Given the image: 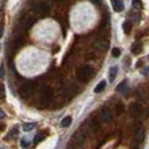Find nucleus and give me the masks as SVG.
<instances>
[{
	"mask_svg": "<svg viewBox=\"0 0 149 149\" xmlns=\"http://www.w3.org/2000/svg\"><path fill=\"white\" fill-rule=\"evenodd\" d=\"M35 91V83L33 81H27V82L22 83L19 88V95L22 99H28L29 97L33 95Z\"/></svg>",
	"mask_w": 149,
	"mask_h": 149,
	"instance_id": "nucleus-1",
	"label": "nucleus"
},
{
	"mask_svg": "<svg viewBox=\"0 0 149 149\" xmlns=\"http://www.w3.org/2000/svg\"><path fill=\"white\" fill-rule=\"evenodd\" d=\"M94 74V71H93V67L90 66V65H85L80 68V71L77 72V79L82 82H86L90 77H92Z\"/></svg>",
	"mask_w": 149,
	"mask_h": 149,
	"instance_id": "nucleus-2",
	"label": "nucleus"
},
{
	"mask_svg": "<svg viewBox=\"0 0 149 149\" xmlns=\"http://www.w3.org/2000/svg\"><path fill=\"white\" fill-rule=\"evenodd\" d=\"M109 46H110V42L104 36H99L93 42V47L100 52H105L109 48Z\"/></svg>",
	"mask_w": 149,
	"mask_h": 149,
	"instance_id": "nucleus-3",
	"label": "nucleus"
},
{
	"mask_svg": "<svg viewBox=\"0 0 149 149\" xmlns=\"http://www.w3.org/2000/svg\"><path fill=\"white\" fill-rule=\"evenodd\" d=\"M53 97V91L49 86H44L40 91V104L42 105H48L51 103Z\"/></svg>",
	"mask_w": 149,
	"mask_h": 149,
	"instance_id": "nucleus-4",
	"label": "nucleus"
},
{
	"mask_svg": "<svg viewBox=\"0 0 149 149\" xmlns=\"http://www.w3.org/2000/svg\"><path fill=\"white\" fill-rule=\"evenodd\" d=\"M35 14L37 17H45L49 14V9L47 7V5H45L43 2H39L37 3V6L35 7Z\"/></svg>",
	"mask_w": 149,
	"mask_h": 149,
	"instance_id": "nucleus-5",
	"label": "nucleus"
},
{
	"mask_svg": "<svg viewBox=\"0 0 149 149\" xmlns=\"http://www.w3.org/2000/svg\"><path fill=\"white\" fill-rule=\"evenodd\" d=\"M100 118L101 120L103 121V122H109V121H111L112 118H113V114H112L111 110L109 109V108H103L101 112H100Z\"/></svg>",
	"mask_w": 149,
	"mask_h": 149,
	"instance_id": "nucleus-6",
	"label": "nucleus"
},
{
	"mask_svg": "<svg viewBox=\"0 0 149 149\" xmlns=\"http://www.w3.org/2000/svg\"><path fill=\"white\" fill-rule=\"evenodd\" d=\"M33 22H34V19L29 15L22 16V18H20V20H19V24H20V26H22V28H28V27H30L33 25Z\"/></svg>",
	"mask_w": 149,
	"mask_h": 149,
	"instance_id": "nucleus-7",
	"label": "nucleus"
},
{
	"mask_svg": "<svg viewBox=\"0 0 149 149\" xmlns=\"http://www.w3.org/2000/svg\"><path fill=\"white\" fill-rule=\"evenodd\" d=\"M111 3H112V7L114 9V11L117 13H121L125 8V5L122 2V0H111Z\"/></svg>",
	"mask_w": 149,
	"mask_h": 149,
	"instance_id": "nucleus-8",
	"label": "nucleus"
},
{
	"mask_svg": "<svg viewBox=\"0 0 149 149\" xmlns=\"http://www.w3.org/2000/svg\"><path fill=\"white\" fill-rule=\"evenodd\" d=\"M118 75V67L117 66H111L109 70V73H108V79H109V82L112 83L114 82L116 77Z\"/></svg>",
	"mask_w": 149,
	"mask_h": 149,
	"instance_id": "nucleus-9",
	"label": "nucleus"
},
{
	"mask_svg": "<svg viewBox=\"0 0 149 149\" xmlns=\"http://www.w3.org/2000/svg\"><path fill=\"white\" fill-rule=\"evenodd\" d=\"M142 112V108L138 103H134L130 107V113L134 116V117H138L140 113Z\"/></svg>",
	"mask_w": 149,
	"mask_h": 149,
	"instance_id": "nucleus-10",
	"label": "nucleus"
},
{
	"mask_svg": "<svg viewBox=\"0 0 149 149\" xmlns=\"http://www.w3.org/2000/svg\"><path fill=\"white\" fill-rule=\"evenodd\" d=\"M143 137H145V131L141 128H138L136 131H134V139L138 142H140L143 140Z\"/></svg>",
	"mask_w": 149,
	"mask_h": 149,
	"instance_id": "nucleus-11",
	"label": "nucleus"
},
{
	"mask_svg": "<svg viewBox=\"0 0 149 149\" xmlns=\"http://www.w3.org/2000/svg\"><path fill=\"white\" fill-rule=\"evenodd\" d=\"M142 51V45L140 43H134L132 46H131V52L134 53V55H138V54H140Z\"/></svg>",
	"mask_w": 149,
	"mask_h": 149,
	"instance_id": "nucleus-12",
	"label": "nucleus"
},
{
	"mask_svg": "<svg viewBox=\"0 0 149 149\" xmlns=\"http://www.w3.org/2000/svg\"><path fill=\"white\" fill-rule=\"evenodd\" d=\"M72 117H70V116H67L65 118H63V120L61 121V127L62 128H68L71 125H72Z\"/></svg>",
	"mask_w": 149,
	"mask_h": 149,
	"instance_id": "nucleus-13",
	"label": "nucleus"
},
{
	"mask_svg": "<svg viewBox=\"0 0 149 149\" xmlns=\"http://www.w3.org/2000/svg\"><path fill=\"white\" fill-rule=\"evenodd\" d=\"M122 29H123V31L126 34H130L131 30H132V24H131V22L126 20V22L122 24Z\"/></svg>",
	"mask_w": 149,
	"mask_h": 149,
	"instance_id": "nucleus-14",
	"label": "nucleus"
},
{
	"mask_svg": "<svg viewBox=\"0 0 149 149\" xmlns=\"http://www.w3.org/2000/svg\"><path fill=\"white\" fill-rule=\"evenodd\" d=\"M105 86H107V82L105 81H101L97 84V86L94 88V92L95 93H101L102 91H104Z\"/></svg>",
	"mask_w": 149,
	"mask_h": 149,
	"instance_id": "nucleus-15",
	"label": "nucleus"
},
{
	"mask_svg": "<svg viewBox=\"0 0 149 149\" xmlns=\"http://www.w3.org/2000/svg\"><path fill=\"white\" fill-rule=\"evenodd\" d=\"M127 86H128L127 80H123V81H122V82L120 83L119 85L117 86V91H118V92H125L126 89H127Z\"/></svg>",
	"mask_w": 149,
	"mask_h": 149,
	"instance_id": "nucleus-16",
	"label": "nucleus"
},
{
	"mask_svg": "<svg viewBox=\"0 0 149 149\" xmlns=\"http://www.w3.org/2000/svg\"><path fill=\"white\" fill-rule=\"evenodd\" d=\"M36 127V125L35 123H33V122H28V123H25L24 125V127H22V129H24V131H31L34 128Z\"/></svg>",
	"mask_w": 149,
	"mask_h": 149,
	"instance_id": "nucleus-17",
	"label": "nucleus"
},
{
	"mask_svg": "<svg viewBox=\"0 0 149 149\" xmlns=\"http://www.w3.org/2000/svg\"><path fill=\"white\" fill-rule=\"evenodd\" d=\"M45 138H46L45 134H38L35 136V138H34V142H35V143H39V142H42L43 140H45Z\"/></svg>",
	"mask_w": 149,
	"mask_h": 149,
	"instance_id": "nucleus-18",
	"label": "nucleus"
},
{
	"mask_svg": "<svg viewBox=\"0 0 149 149\" xmlns=\"http://www.w3.org/2000/svg\"><path fill=\"white\" fill-rule=\"evenodd\" d=\"M132 7L134 9H140L142 7L141 0H132Z\"/></svg>",
	"mask_w": 149,
	"mask_h": 149,
	"instance_id": "nucleus-19",
	"label": "nucleus"
},
{
	"mask_svg": "<svg viewBox=\"0 0 149 149\" xmlns=\"http://www.w3.org/2000/svg\"><path fill=\"white\" fill-rule=\"evenodd\" d=\"M120 55H121V51H120V48H118V47L112 48V56H113V57H119Z\"/></svg>",
	"mask_w": 149,
	"mask_h": 149,
	"instance_id": "nucleus-20",
	"label": "nucleus"
},
{
	"mask_svg": "<svg viewBox=\"0 0 149 149\" xmlns=\"http://www.w3.org/2000/svg\"><path fill=\"white\" fill-rule=\"evenodd\" d=\"M29 145H30V142L27 140V139H22V141H20V146H22V148H28L29 147Z\"/></svg>",
	"mask_w": 149,
	"mask_h": 149,
	"instance_id": "nucleus-21",
	"label": "nucleus"
},
{
	"mask_svg": "<svg viewBox=\"0 0 149 149\" xmlns=\"http://www.w3.org/2000/svg\"><path fill=\"white\" fill-rule=\"evenodd\" d=\"M108 22H109V15H108V16L104 15V17H103V20H102V27H103V28L108 26Z\"/></svg>",
	"mask_w": 149,
	"mask_h": 149,
	"instance_id": "nucleus-22",
	"label": "nucleus"
},
{
	"mask_svg": "<svg viewBox=\"0 0 149 149\" xmlns=\"http://www.w3.org/2000/svg\"><path fill=\"white\" fill-rule=\"evenodd\" d=\"M117 109H118V112H117V113H118V114H120V113L122 112V110H123V107H122V104L120 103V104H118V107H117Z\"/></svg>",
	"mask_w": 149,
	"mask_h": 149,
	"instance_id": "nucleus-23",
	"label": "nucleus"
},
{
	"mask_svg": "<svg viewBox=\"0 0 149 149\" xmlns=\"http://www.w3.org/2000/svg\"><path fill=\"white\" fill-rule=\"evenodd\" d=\"M5 77V67H3V64H1V80H3Z\"/></svg>",
	"mask_w": 149,
	"mask_h": 149,
	"instance_id": "nucleus-24",
	"label": "nucleus"
},
{
	"mask_svg": "<svg viewBox=\"0 0 149 149\" xmlns=\"http://www.w3.org/2000/svg\"><path fill=\"white\" fill-rule=\"evenodd\" d=\"M141 73H142V74H143V75H148V74H149V66L147 67V68H146L145 71H142Z\"/></svg>",
	"mask_w": 149,
	"mask_h": 149,
	"instance_id": "nucleus-25",
	"label": "nucleus"
},
{
	"mask_svg": "<svg viewBox=\"0 0 149 149\" xmlns=\"http://www.w3.org/2000/svg\"><path fill=\"white\" fill-rule=\"evenodd\" d=\"M0 118H1V119H3V118H5V112H3L2 109L0 110Z\"/></svg>",
	"mask_w": 149,
	"mask_h": 149,
	"instance_id": "nucleus-26",
	"label": "nucleus"
},
{
	"mask_svg": "<svg viewBox=\"0 0 149 149\" xmlns=\"http://www.w3.org/2000/svg\"><path fill=\"white\" fill-rule=\"evenodd\" d=\"M94 3H101V0H92Z\"/></svg>",
	"mask_w": 149,
	"mask_h": 149,
	"instance_id": "nucleus-27",
	"label": "nucleus"
},
{
	"mask_svg": "<svg viewBox=\"0 0 149 149\" xmlns=\"http://www.w3.org/2000/svg\"><path fill=\"white\" fill-rule=\"evenodd\" d=\"M68 149H76V148H74V147H73V148H68Z\"/></svg>",
	"mask_w": 149,
	"mask_h": 149,
	"instance_id": "nucleus-28",
	"label": "nucleus"
},
{
	"mask_svg": "<svg viewBox=\"0 0 149 149\" xmlns=\"http://www.w3.org/2000/svg\"><path fill=\"white\" fill-rule=\"evenodd\" d=\"M148 57H149V56H148Z\"/></svg>",
	"mask_w": 149,
	"mask_h": 149,
	"instance_id": "nucleus-29",
	"label": "nucleus"
}]
</instances>
